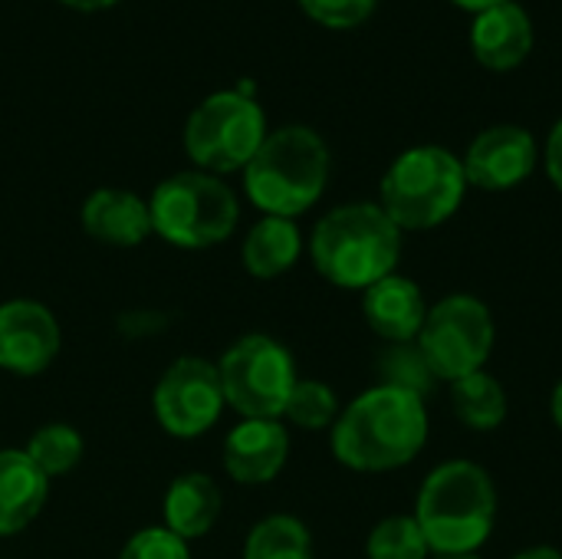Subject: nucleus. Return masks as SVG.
I'll return each mask as SVG.
<instances>
[{
  "instance_id": "1",
  "label": "nucleus",
  "mask_w": 562,
  "mask_h": 559,
  "mask_svg": "<svg viewBox=\"0 0 562 559\" xmlns=\"http://www.w3.org/2000/svg\"><path fill=\"white\" fill-rule=\"evenodd\" d=\"M431 435L428 402L395 385H372L356 395L329 428L333 455L359 474H389L412 465Z\"/></svg>"
},
{
  "instance_id": "2",
  "label": "nucleus",
  "mask_w": 562,
  "mask_h": 559,
  "mask_svg": "<svg viewBox=\"0 0 562 559\" xmlns=\"http://www.w3.org/2000/svg\"><path fill=\"white\" fill-rule=\"evenodd\" d=\"M405 234L379 201H352L323 214L310 234V257L323 280L342 290H369L395 273Z\"/></svg>"
},
{
  "instance_id": "3",
  "label": "nucleus",
  "mask_w": 562,
  "mask_h": 559,
  "mask_svg": "<svg viewBox=\"0 0 562 559\" xmlns=\"http://www.w3.org/2000/svg\"><path fill=\"white\" fill-rule=\"evenodd\" d=\"M497 484L477 461H445L418 488L415 521L431 554H477L497 527Z\"/></svg>"
},
{
  "instance_id": "4",
  "label": "nucleus",
  "mask_w": 562,
  "mask_h": 559,
  "mask_svg": "<svg viewBox=\"0 0 562 559\" xmlns=\"http://www.w3.org/2000/svg\"><path fill=\"white\" fill-rule=\"evenodd\" d=\"M329 145L306 125L267 132L263 145L244 168L247 198L270 217L306 214L329 185Z\"/></svg>"
},
{
  "instance_id": "5",
  "label": "nucleus",
  "mask_w": 562,
  "mask_h": 559,
  "mask_svg": "<svg viewBox=\"0 0 562 559\" xmlns=\"http://www.w3.org/2000/svg\"><path fill=\"white\" fill-rule=\"evenodd\" d=\"M468 188L464 165L451 148L415 145L382 175L379 204L402 234H422L448 224L461 211Z\"/></svg>"
},
{
  "instance_id": "6",
  "label": "nucleus",
  "mask_w": 562,
  "mask_h": 559,
  "mask_svg": "<svg viewBox=\"0 0 562 559\" xmlns=\"http://www.w3.org/2000/svg\"><path fill=\"white\" fill-rule=\"evenodd\" d=\"M148 214L151 234H158L171 247L204 250L234 234L240 204L217 175L178 171L151 191Z\"/></svg>"
},
{
  "instance_id": "7",
  "label": "nucleus",
  "mask_w": 562,
  "mask_h": 559,
  "mask_svg": "<svg viewBox=\"0 0 562 559\" xmlns=\"http://www.w3.org/2000/svg\"><path fill=\"white\" fill-rule=\"evenodd\" d=\"M267 138V115L254 96L211 92L184 122V152L207 175L244 171Z\"/></svg>"
},
{
  "instance_id": "8",
  "label": "nucleus",
  "mask_w": 562,
  "mask_h": 559,
  "mask_svg": "<svg viewBox=\"0 0 562 559\" xmlns=\"http://www.w3.org/2000/svg\"><path fill=\"white\" fill-rule=\"evenodd\" d=\"M415 343L428 359L435 379L451 385L487 366L497 343V323L481 297L448 293L428 306L425 326Z\"/></svg>"
},
{
  "instance_id": "9",
  "label": "nucleus",
  "mask_w": 562,
  "mask_h": 559,
  "mask_svg": "<svg viewBox=\"0 0 562 559\" xmlns=\"http://www.w3.org/2000/svg\"><path fill=\"white\" fill-rule=\"evenodd\" d=\"M224 402L244 418H283L296 385V362L283 343L263 333L240 336L217 362Z\"/></svg>"
},
{
  "instance_id": "10",
  "label": "nucleus",
  "mask_w": 562,
  "mask_h": 559,
  "mask_svg": "<svg viewBox=\"0 0 562 559\" xmlns=\"http://www.w3.org/2000/svg\"><path fill=\"white\" fill-rule=\"evenodd\" d=\"M224 385L214 362L201 356L175 359L155 385L151 409L158 425L175 438H198L211 432L224 412Z\"/></svg>"
},
{
  "instance_id": "11",
  "label": "nucleus",
  "mask_w": 562,
  "mask_h": 559,
  "mask_svg": "<svg viewBox=\"0 0 562 559\" xmlns=\"http://www.w3.org/2000/svg\"><path fill=\"white\" fill-rule=\"evenodd\" d=\"M537 161H540L537 138L524 125L484 128L461 158L468 185L491 194L520 188L537 171Z\"/></svg>"
},
{
  "instance_id": "12",
  "label": "nucleus",
  "mask_w": 562,
  "mask_h": 559,
  "mask_svg": "<svg viewBox=\"0 0 562 559\" xmlns=\"http://www.w3.org/2000/svg\"><path fill=\"white\" fill-rule=\"evenodd\" d=\"M59 353V323L36 300L0 303V369L40 376Z\"/></svg>"
},
{
  "instance_id": "13",
  "label": "nucleus",
  "mask_w": 562,
  "mask_h": 559,
  "mask_svg": "<svg viewBox=\"0 0 562 559\" xmlns=\"http://www.w3.org/2000/svg\"><path fill=\"white\" fill-rule=\"evenodd\" d=\"M290 458V432L280 418H244L224 438V468L237 484H270Z\"/></svg>"
},
{
  "instance_id": "14",
  "label": "nucleus",
  "mask_w": 562,
  "mask_h": 559,
  "mask_svg": "<svg viewBox=\"0 0 562 559\" xmlns=\"http://www.w3.org/2000/svg\"><path fill=\"white\" fill-rule=\"evenodd\" d=\"M428 306L431 303L425 300V290L398 270L362 290V316L369 329L389 346L415 343L425 326Z\"/></svg>"
},
{
  "instance_id": "15",
  "label": "nucleus",
  "mask_w": 562,
  "mask_h": 559,
  "mask_svg": "<svg viewBox=\"0 0 562 559\" xmlns=\"http://www.w3.org/2000/svg\"><path fill=\"white\" fill-rule=\"evenodd\" d=\"M471 49H474L477 63L494 69V72L517 69L533 49V20H530V13L517 0H507V3H497L491 10L474 13Z\"/></svg>"
},
{
  "instance_id": "16",
  "label": "nucleus",
  "mask_w": 562,
  "mask_h": 559,
  "mask_svg": "<svg viewBox=\"0 0 562 559\" xmlns=\"http://www.w3.org/2000/svg\"><path fill=\"white\" fill-rule=\"evenodd\" d=\"M86 234L105 247H138L151 234L148 201L122 188H95L79 211Z\"/></svg>"
},
{
  "instance_id": "17",
  "label": "nucleus",
  "mask_w": 562,
  "mask_h": 559,
  "mask_svg": "<svg viewBox=\"0 0 562 559\" xmlns=\"http://www.w3.org/2000/svg\"><path fill=\"white\" fill-rule=\"evenodd\" d=\"M49 494V478L26 458V451H0V537L26 530Z\"/></svg>"
},
{
  "instance_id": "18",
  "label": "nucleus",
  "mask_w": 562,
  "mask_h": 559,
  "mask_svg": "<svg viewBox=\"0 0 562 559\" xmlns=\"http://www.w3.org/2000/svg\"><path fill=\"white\" fill-rule=\"evenodd\" d=\"M217 517H221V488L207 474L191 471L171 481L165 494V527L175 537H181L184 544L198 540L214 530Z\"/></svg>"
},
{
  "instance_id": "19",
  "label": "nucleus",
  "mask_w": 562,
  "mask_h": 559,
  "mask_svg": "<svg viewBox=\"0 0 562 559\" xmlns=\"http://www.w3.org/2000/svg\"><path fill=\"white\" fill-rule=\"evenodd\" d=\"M300 254H303V234H300L296 221L270 217V214H263L250 227V234L244 237V250H240L247 273L257 280L283 277L286 270L296 267Z\"/></svg>"
},
{
  "instance_id": "20",
  "label": "nucleus",
  "mask_w": 562,
  "mask_h": 559,
  "mask_svg": "<svg viewBox=\"0 0 562 559\" xmlns=\"http://www.w3.org/2000/svg\"><path fill=\"white\" fill-rule=\"evenodd\" d=\"M451 412L471 432H497L510 412L507 389L487 369L471 372L451 382Z\"/></svg>"
},
{
  "instance_id": "21",
  "label": "nucleus",
  "mask_w": 562,
  "mask_h": 559,
  "mask_svg": "<svg viewBox=\"0 0 562 559\" xmlns=\"http://www.w3.org/2000/svg\"><path fill=\"white\" fill-rule=\"evenodd\" d=\"M244 559H313V537L303 521L273 514L250 530Z\"/></svg>"
},
{
  "instance_id": "22",
  "label": "nucleus",
  "mask_w": 562,
  "mask_h": 559,
  "mask_svg": "<svg viewBox=\"0 0 562 559\" xmlns=\"http://www.w3.org/2000/svg\"><path fill=\"white\" fill-rule=\"evenodd\" d=\"M82 435L72 425L53 422L33 432V438L26 441V458L46 474V478H59L69 474L79 461H82Z\"/></svg>"
},
{
  "instance_id": "23",
  "label": "nucleus",
  "mask_w": 562,
  "mask_h": 559,
  "mask_svg": "<svg viewBox=\"0 0 562 559\" xmlns=\"http://www.w3.org/2000/svg\"><path fill=\"white\" fill-rule=\"evenodd\" d=\"M369 559H431V547L412 514L385 517L372 527L366 540Z\"/></svg>"
},
{
  "instance_id": "24",
  "label": "nucleus",
  "mask_w": 562,
  "mask_h": 559,
  "mask_svg": "<svg viewBox=\"0 0 562 559\" xmlns=\"http://www.w3.org/2000/svg\"><path fill=\"white\" fill-rule=\"evenodd\" d=\"M339 399L336 392L319 382V379H296L290 402L283 409V418H290V425L303 428V432H326L336 425L339 418Z\"/></svg>"
},
{
  "instance_id": "25",
  "label": "nucleus",
  "mask_w": 562,
  "mask_h": 559,
  "mask_svg": "<svg viewBox=\"0 0 562 559\" xmlns=\"http://www.w3.org/2000/svg\"><path fill=\"white\" fill-rule=\"evenodd\" d=\"M379 369H382V385H395V389H405V392H415L422 399H428L431 385L438 382L428 359L422 356L418 343H398V346H389L379 359Z\"/></svg>"
},
{
  "instance_id": "26",
  "label": "nucleus",
  "mask_w": 562,
  "mask_h": 559,
  "mask_svg": "<svg viewBox=\"0 0 562 559\" xmlns=\"http://www.w3.org/2000/svg\"><path fill=\"white\" fill-rule=\"evenodd\" d=\"M300 7L329 30H352L375 13L379 0H300Z\"/></svg>"
},
{
  "instance_id": "27",
  "label": "nucleus",
  "mask_w": 562,
  "mask_h": 559,
  "mask_svg": "<svg viewBox=\"0 0 562 559\" xmlns=\"http://www.w3.org/2000/svg\"><path fill=\"white\" fill-rule=\"evenodd\" d=\"M119 559H191V554L188 544L168 527H145L122 547Z\"/></svg>"
},
{
  "instance_id": "28",
  "label": "nucleus",
  "mask_w": 562,
  "mask_h": 559,
  "mask_svg": "<svg viewBox=\"0 0 562 559\" xmlns=\"http://www.w3.org/2000/svg\"><path fill=\"white\" fill-rule=\"evenodd\" d=\"M543 165H547V175L553 181V188L562 194V119L550 128L547 135V145H543Z\"/></svg>"
},
{
  "instance_id": "29",
  "label": "nucleus",
  "mask_w": 562,
  "mask_h": 559,
  "mask_svg": "<svg viewBox=\"0 0 562 559\" xmlns=\"http://www.w3.org/2000/svg\"><path fill=\"white\" fill-rule=\"evenodd\" d=\"M59 3H66V7H72V10H82V13H95V10L115 7L119 0H59Z\"/></svg>"
},
{
  "instance_id": "30",
  "label": "nucleus",
  "mask_w": 562,
  "mask_h": 559,
  "mask_svg": "<svg viewBox=\"0 0 562 559\" xmlns=\"http://www.w3.org/2000/svg\"><path fill=\"white\" fill-rule=\"evenodd\" d=\"M514 559H562V550L540 544V547H527V550H520Z\"/></svg>"
},
{
  "instance_id": "31",
  "label": "nucleus",
  "mask_w": 562,
  "mask_h": 559,
  "mask_svg": "<svg viewBox=\"0 0 562 559\" xmlns=\"http://www.w3.org/2000/svg\"><path fill=\"white\" fill-rule=\"evenodd\" d=\"M550 418H553V425L560 428V435H562V379L557 382L553 395H550Z\"/></svg>"
},
{
  "instance_id": "32",
  "label": "nucleus",
  "mask_w": 562,
  "mask_h": 559,
  "mask_svg": "<svg viewBox=\"0 0 562 559\" xmlns=\"http://www.w3.org/2000/svg\"><path fill=\"white\" fill-rule=\"evenodd\" d=\"M451 3H458L461 10L481 13V10H491V7H497V3H507V0H451Z\"/></svg>"
},
{
  "instance_id": "33",
  "label": "nucleus",
  "mask_w": 562,
  "mask_h": 559,
  "mask_svg": "<svg viewBox=\"0 0 562 559\" xmlns=\"http://www.w3.org/2000/svg\"><path fill=\"white\" fill-rule=\"evenodd\" d=\"M431 559H481L477 554H431Z\"/></svg>"
}]
</instances>
